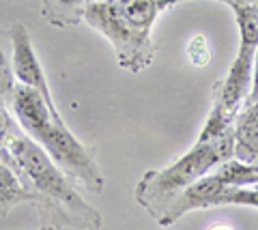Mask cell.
I'll return each mask as SVG.
<instances>
[{
	"label": "cell",
	"mask_w": 258,
	"mask_h": 230,
	"mask_svg": "<svg viewBox=\"0 0 258 230\" xmlns=\"http://www.w3.org/2000/svg\"><path fill=\"white\" fill-rule=\"evenodd\" d=\"M0 157L20 174L22 183L37 196V211L43 224L99 230L101 215L78 194L76 183L64 174L52 157L18 125L7 138Z\"/></svg>",
	"instance_id": "cell-1"
},
{
	"label": "cell",
	"mask_w": 258,
	"mask_h": 230,
	"mask_svg": "<svg viewBox=\"0 0 258 230\" xmlns=\"http://www.w3.org/2000/svg\"><path fill=\"white\" fill-rule=\"evenodd\" d=\"M11 112L24 133H28L76 185L80 183L95 194L103 192V177L95 162V150L84 146L62 118H56L50 112L45 99L35 89L15 84Z\"/></svg>",
	"instance_id": "cell-2"
},
{
	"label": "cell",
	"mask_w": 258,
	"mask_h": 230,
	"mask_svg": "<svg viewBox=\"0 0 258 230\" xmlns=\"http://www.w3.org/2000/svg\"><path fill=\"white\" fill-rule=\"evenodd\" d=\"M161 9V0H91L84 22L112 43L120 67L140 73L155 56L151 28Z\"/></svg>",
	"instance_id": "cell-3"
},
{
	"label": "cell",
	"mask_w": 258,
	"mask_h": 230,
	"mask_svg": "<svg viewBox=\"0 0 258 230\" xmlns=\"http://www.w3.org/2000/svg\"><path fill=\"white\" fill-rule=\"evenodd\" d=\"M235 157L232 129L213 140H198L187 153L181 155L164 170H149L136 185V200L157 221L181 192L209 174V170Z\"/></svg>",
	"instance_id": "cell-4"
},
{
	"label": "cell",
	"mask_w": 258,
	"mask_h": 230,
	"mask_svg": "<svg viewBox=\"0 0 258 230\" xmlns=\"http://www.w3.org/2000/svg\"><path fill=\"white\" fill-rule=\"evenodd\" d=\"M232 9L241 33L239 52L235 62L230 65L228 75L222 82L213 84V110L198 140H213L228 133L249 93V75L258 50V5H235Z\"/></svg>",
	"instance_id": "cell-5"
},
{
	"label": "cell",
	"mask_w": 258,
	"mask_h": 230,
	"mask_svg": "<svg viewBox=\"0 0 258 230\" xmlns=\"http://www.w3.org/2000/svg\"><path fill=\"white\" fill-rule=\"evenodd\" d=\"M9 39H11V65H13L15 80H18L20 84H24V86L35 89L45 99L50 112L56 118H62L58 108H56V104H54V97L50 93V86H47L43 67H41V62H39L35 47H32V41H30V35H28L26 26L20 24V22H15L11 26V30H9Z\"/></svg>",
	"instance_id": "cell-6"
},
{
	"label": "cell",
	"mask_w": 258,
	"mask_h": 230,
	"mask_svg": "<svg viewBox=\"0 0 258 230\" xmlns=\"http://www.w3.org/2000/svg\"><path fill=\"white\" fill-rule=\"evenodd\" d=\"M228 187L224 181L217 177V174H207V177L198 179L196 183H191L185 192H181L179 196L170 202V207L166 209V213L161 215L159 224L166 226V224H174L179 217L187 215L191 211H198V209H211L215 198L220 196L224 189Z\"/></svg>",
	"instance_id": "cell-7"
},
{
	"label": "cell",
	"mask_w": 258,
	"mask_h": 230,
	"mask_svg": "<svg viewBox=\"0 0 258 230\" xmlns=\"http://www.w3.org/2000/svg\"><path fill=\"white\" fill-rule=\"evenodd\" d=\"M235 157L247 164H258V104L243 108L232 123Z\"/></svg>",
	"instance_id": "cell-8"
},
{
	"label": "cell",
	"mask_w": 258,
	"mask_h": 230,
	"mask_svg": "<svg viewBox=\"0 0 258 230\" xmlns=\"http://www.w3.org/2000/svg\"><path fill=\"white\" fill-rule=\"evenodd\" d=\"M22 202H30L37 207V196L22 183L20 174L15 172V168L0 157V213H9L13 207H18Z\"/></svg>",
	"instance_id": "cell-9"
},
{
	"label": "cell",
	"mask_w": 258,
	"mask_h": 230,
	"mask_svg": "<svg viewBox=\"0 0 258 230\" xmlns=\"http://www.w3.org/2000/svg\"><path fill=\"white\" fill-rule=\"evenodd\" d=\"M91 0H43L41 15L58 28H67L84 20V9Z\"/></svg>",
	"instance_id": "cell-10"
},
{
	"label": "cell",
	"mask_w": 258,
	"mask_h": 230,
	"mask_svg": "<svg viewBox=\"0 0 258 230\" xmlns=\"http://www.w3.org/2000/svg\"><path fill=\"white\" fill-rule=\"evenodd\" d=\"M11 39L9 30L0 28V99L11 106L13 91H15V75L11 65Z\"/></svg>",
	"instance_id": "cell-11"
},
{
	"label": "cell",
	"mask_w": 258,
	"mask_h": 230,
	"mask_svg": "<svg viewBox=\"0 0 258 230\" xmlns=\"http://www.w3.org/2000/svg\"><path fill=\"white\" fill-rule=\"evenodd\" d=\"M254 207L258 209V185H245V187H226L224 192L215 198L213 207Z\"/></svg>",
	"instance_id": "cell-12"
},
{
	"label": "cell",
	"mask_w": 258,
	"mask_h": 230,
	"mask_svg": "<svg viewBox=\"0 0 258 230\" xmlns=\"http://www.w3.org/2000/svg\"><path fill=\"white\" fill-rule=\"evenodd\" d=\"M187 54H189V60H191L194 67H207L209 60H211V52H209L207 37L205 35H196V37H194L189 41Z\"/></svg>",
	"instance_id": "cell-13"
},
{
	"label": "cell",
	"mask_w": 258,
	"mask_h": 230,
	"mask_svg": "<svg viewBox=\"0 0 258 230\" xmlns=\"http://www.w3.org/2000/svg\"><path fill=\"white\" fill-rule=\"evenodd\" d=\"M15 127H18V123H15L13 116H11V106L0 99V150L5 148L7 138L11 136V131Z\"/></svg>",
	"instance_id": "cell-14"
},
{
	"label": "cell",
	"mask_w": 258,
	"mask_h": 230,
	"mask_svg": "<svg viewBox=\"0 0 258 230\" xmlns=\"http://www.w3.org/2000/svg\"><path fill=\"white\" fill-rule=\"evenodd\" d=\"M252 89H249V93H247V97H245V101H243V108H247V106H254V104H258V50H256V56H254V69H252ZM241 108V110H243Z\"/></svg>",
	"instance_id": "cell-15"
},
{
	"label": "cell",
	"mask_w": 258,
	"mask_h": 230,
	"mask_svg": "<svg viewBox=\"0 0 258 230\" xmlns=\"http://www.w3.org/2000/svg\"><path fill=\"white\" fill-rule=\"evenodd\" d=\"M39 230H56V226H52V224H43V221H41V228H39Z\"/></svg>",
	"instance_id": "cell-16"
},
{
	"label": "cell",
	"mask_w": 258,
	"mask_h": 230,
	"mask_svg": "<svg viewBox=\"0 0 258 230\" xmlns=\"http://www.w3.org/2000/svg\"><path fill=\"white\" fill-rule=\"evenodd\" d=\"M213 230H230V228H226V226H217V228H213Z\"/></svg>",
	"instance_id": "cell-17"
}]
</instances>
